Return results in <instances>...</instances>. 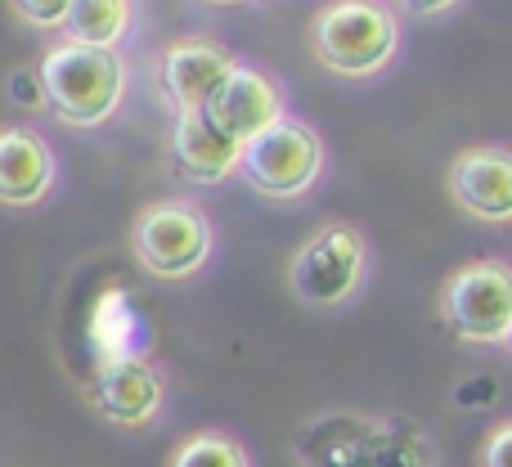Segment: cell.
Listing matches in <instances>:
<instances>
[{
	"instance_id": "30bf717a",
	"label": "cell",
	"mask_w": 512,
	"mask_h": 467,
	"mask_svg": "<svg viewBox=\"0 0 512 467\" xmlns=\"http://www.w3.org/2000/svg\"><path fill=\"white\" fill-rule=\"evenodd\" d=\"M454 207L481 225H512V149L508 144H468L445 167Z\"/></svg>"
},
{
	"instance_id": "44dd1931",
	"label": "cell",
	"mask_w": 512,
	"mask_h": 467,
	"mask_svg": "<svg viewBox=\"0 0 512 467\" xmlns=\"http://www.w3.org/2000/svg\"><path fill=\"white\" fill-rule=\"evenodd\" d=\"M504 351L512 355V328H508V337H504Z\"/></svg>"
},
{
	"instance_id": "ac0fdd59",
	"label": "cell",
	"mask_w": 512,
	"mask_h": 467,
	"mask_svg": "<svg viewBox=\"0 0 512 467\" xmlns=\"http://www.w3.org/2000/svg\"><path fill=\"white\" fill-rule=\"evenodd\" d=\"M477 467H512V418L495 423L486 436H481Z\"/></svg>"
},
{
	"instance_id": "9a60e30c",
	"label": "cell",
	"mask_w": 512,
	"mask_h": 467,
	"mask_svg": "<svg viewBox=\"0 0 512 467\" xmlns=\"http://www.w3.org/2000/svg\"><path fill=\"white\" fill-rule=\"evenodd\" d=\"M373 467H436V445L414 418H378V463Z\"/></svg>"
},
{
	"instance_id": "277c9868",
	"label": "cell",
	"mask_w": 512,
	"mask_h": 467,
	"mask_svg": "<svg viewBox=\"0 0 512 467\" xmlns=\"http://www.w3.org/2000/svg\"><path fill=\"white\" fill-rule=\"evenodd\" d=\"M369 238L351 221H324L297 243L288 261V288L301 306L310 310H342L346 301L360 297L369 279Z\"/></svg>"
},
{
	"instance_id": "4fadbf2b",
	"label": "cell",
	"mask_w": 512,
	"mask_h": 467,
	"mask_svg": "<svg viewBox=\"0 0 512 467\" xmlns=\"http://www.w3.org/2000/svg\"><path fill=\"white\" fill-rule=\"evenodd\" d=\"M59 185L54 144L32 126H0V207H41Z\"/></svg>"
},
{
	"instance_id": "7a4b0ae2",
	"label": "cell",
	"mask_w": 512,
	"mask_h": 467,
	"mask_svg": "<svg viewBox=\"0 0 512 467\" xmlns=\"http://www.w3.org/2000/svg\"><path fill=\"white\" fill-rule=\"evenodd\" d=\"M400 41L405 27L391 0H328L306 27L315 63L346 81H369L387 72L400 54Z\"/></svg>"
},
{
	"instance_id": "8992f818",
	"label": "cell",
	"mask_w": 512,
	"mask_h": 467,
	"mask_svg": "<svg viewBox=\"0 0 512 467\" xmlns=\"http://www.w3.org/2000/svg\"><path fill=\"white\" fill-rule=\"evenodd\" d=\"M441 324L468 346H504L512 328V265L481 256L445 274L436 292Z\"/></svg>"
},
{
	"instance_id": "6da1fadb",
	"label": "cell",
	"mask_w": 512,
	"mask_h": 467,
	"mask_svg": "<svg viewBox=\"0 0 512 467\" xmlns=\"http://www.w3.org/2000/svg\"><path fill=\"white\" fill-rule=\"evenodd\" d=\"M36 77H41V104L54 122L72 131H99L104 122H113L131 90V63L122 50L54 41L36 59Z\"/></svg>"
},
{
	"instance_id": "5b68a950",
	"label": "cell",
	"mask_w": 512,
	"mask_h": 467,
	"mask_svg": "<svg viewBox=\"0 0 512 467\" xmlns=\"http://www.w3.org/2000/svg\"><path fill=\"white\" fill-rule=\"evenodd\" d=\"M324 167H328L324 135L288 113L279 126H270L252 144H243L239 180L261 198H270V203H297L324 180Z\"/></svg>"
},
{
	"instance_id": "8fae6325",
	"label": "cell",
	"mask_w": 512,
	"mask_h": 467,
	"mask_svg": "<svg viewBox=\"0 0 512 467\" xmlns=\"http://www.w3.org/2000/svg\"><path fill=\"white\" fill-rule=\"evenodd\" d=\"M292 454L301 467H373L378 463V418L333 409L297 427Z\"/></svg>"
},
{
	"instance_id": "e0dca14e",
	"label": "cell",
	"mask_w": 512,
	"mask_h": 467,
	"mask_svg": "<svg viewBox=\"0 0 512 467\" xmlns=\"http://www.w3.org/2000/svg\"><path fill=\"white\" fill-rule=\"evenodd\" d=\"M9 14L23 18L36 32H63V18H68L72 0H5Z\"/></svg>"
},
{
	"instance_id": "52a82bcc",
	"label": "cell",
	"mask_w": 512,
	"mask_h": 467,
	"mask_svg": "<svg viewBox=\"0 0 512 467\" xmlns=\"http://www.w3.org/2000/svg\"><path fill=\"white\" fill-rule=\"evenodd\" d=\"M81 396L108 427L140 432L167 409V373L149 355H104L81 382Z\"/></svg>"
},
{
	"instance_id": "7c38bea8",
	"label": "cell",
	"mask_w": 512,
	"mask_h": 467,
	"mask_svg": "<svg viewBox=\"0 0 512 467\" xmlns=\"http://www.w3.org/2000/svg\"><path fill=\"white\" fill-rule=\"evenodd\" d=\"M167 158L171 171L189 185H225L239 176V158L243 144L230 140L221 126H212V117L203 108L194 113H176L167 131Z\"/></svg>"
},
{
	"instance_id": "2e32d148",
	"label": "cell",
	"mask_w": 512,
	"mask_h": 467,
	"mask_svg": "<svg viewBox=\"0 0 512 467\" xmlns=\"http://www.w3.org/2000/svg\"><path fill=\"white\" fill-rule=\"evenodd\" d=\"M167 467H252V454L239 436L221 432V427H203L171 450Z\"/></svg>"
},
{
	"instance_id": "3957f363",
	"label": "cell",
	"mask_w": 512,
	"mask_h": 467,
	"mask_svg": "<svg viewBox=\"0 0 512 467\" xmlns=\"http://www.w3.org/2000/svg\"><path fill=\"white\" fill-rule=\"evenodd\" d=\"M135 265L158 283H189L212 265L216 256V225L207 207L194 198H158L140 207L126 230Z\"/></svg>"
},
{
	"instance_id": "ba28073f",
	"label": "cell",
	"mask_w": 512,
	"mask_h": 467,
	"mask_svg": "<svg viewBox=\"0 0 512 467\" xmlns=\"http://www.w3.org/2000/svg\"><path fill=\"white\" fill-rule=\"evenodd\" d=\"M203 113L212 117V126H221L230 140L252 144L256 135H265L270 126H279L288 117V90L265 63L239 59L225 81L212 90V99L203 104Z\"/></svg>"
},
{
	"instance_id": "ffe728a7",
	"label": "cell",
	"mask_w": 512,
	"mask_h": 467,
	"mask_svg": "<svg viewBox=\"0 0 512 467\" xmlns=\"http://www.w3.org/2000/svg\"><path fill=\"white\" fill-rule=\"evenodd\" d=\"M203 5H243V0H203Z\"/></svg>"
},
{
	"instance_id": "5bb4252c",
	"label": "cell",
	"mask_w": 512,
	"mask_h": 467,
	"mask_svg": "<svg viewBox=\"0 0 512 467\" xmlns=\"http://www.w3.org/2000/svg\"><path fill=\"white\" fill-rule=\"evenodd\" d=\"M135 27V0H72L59 41L90 45V50H122Z\"/></svg>"
},
{
	"instance_id": "9c48e42d",
	"label": "cell",
	"mask_w": 512,
	"mask_h": 467,
	"mask_svg": "<svg viewBox=\"0 0 512 467\" xmlns=\"http://www.w3.org/2000/svg\"><path fill=\"white\" fill-rule=\"evenodd\" d=\"M234 63H239V54L225 41L207 32H189L162 45L153 72H158V90L171 104V113H194L212 99V90L221 86Z\"/></svg>"
},
{
	"instance_id": "d6986e66",
	"label": "cell",
	"mask_w": 512,
	"mask_h": 467,
	"mask_svg": "<svg viewBox=\"0 0 512 467\" xmlns=\"http://www.w3.org/2000/svg\"><path fill=\"white\" fill-rule=\"evenodd\" d=\"M463 0H400L396 9H405V14H414V18H445V14H454Z\"/></svg>"
}]
</instances>
